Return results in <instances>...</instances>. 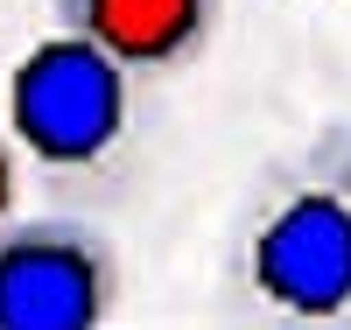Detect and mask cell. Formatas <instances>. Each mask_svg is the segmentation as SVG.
I'll return each mask as SVG.
<instances>
[{"mask_svg":"<svg viewBox=\"0 0 351 330\" xmlns=\"http://www.w3.org/2000/svg\"><path fill=\"white\" fill-rule=\"evenodd\" d=\"M239 274L267 309L295 323L351 316V119L295 148L253 204Z\"/></svg>","mask_w":351,"mask_h":330,"instance_id":"cell-1","label":"cell"},{"mask_svg":"<svg viewBox=\"0 0 351 330\" xmlns=\"http://www.w3.org/2000/svg\"><path fill=\"white\" fill-rule=\"evenodd\" d=\"M127 64L77 28H56L14 64L8 119L43 169H99L127 134Z\"/></svg>","mask_w":351,"mask_h":330,"instance_id":"cell-2","label":"cell"},{"mask_svg":"<svg viewBox=\"0 0 351 330\" xmlns=\"http://www.w3.org/2000/svg\"><path fill=\"white\" fill-rule=\"evenodd\" d=\"M120 303V260L92 225H0V330H99Z\"/></svg>","mask_w":351,"mask_h":330,"instance_id":"cell-3","label":"cell"},{"mask_svg":"<svg viewBox=\"0 0 351 330\" xmlns=\"http://www.w3.org/2000/svg\"><path fill=\"white\" fill-rule=\"evenodd\" d=\"M56 21L112 49L134 78H169L197 64L218 28V0H49Z\"/></svg>","mask_w":351,"mask_h":330,"instance_id":"cell-4","label":"cell"},{"mask_svg":"<svg viewBox=\"0 0 351 330\" xmlns=\"http://www.w3.org/2000/svg\"><path fill=\"white\" fill-rule=\"evenodd\" d=\"M14 190H21V176H14V148L0 141V225L14 218Z\"/></svg>","mask_w":351,"mask_h":330,"instance_id":"cell-5","label":"cell"}]
</instances>
